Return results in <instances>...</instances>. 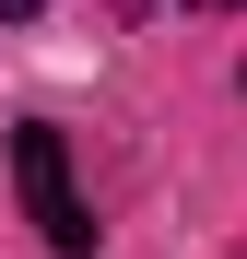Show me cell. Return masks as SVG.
<instances>
[{"label": "cell", "mask_w": 247, "mask_h": 259, "mask_svg": "<svg viewBox=\"0 0 247 259\" xmlns=\"http://www.w3.org/2000/svg\"><path fill=\"white\" fill-rule=\"evenodd\" d=\"M12 177H24V212H35V236H47L59 259H82V247L106 236V224H94V200L71 189V142H59L47 118H24V130H12Z\"/></svg>", "instance_id": "6da1fadb"}, {"label": "cell", "mask_w": 247, "mask_h": 259, "mask_svg": "<svg viewBox=\"0 0 247 259\" xmlns=\"http://www.w3.org/2000/svg\"><path fill=\"white\" fill-rule=\"evenodd\" d=\"M24 12H47V0H0V24H24Z\"/></svg>", "instance_id": "7a4b0ae2"}, {"label": "cell", "mask_w": 247, "mask_h": 259, "mask_svg": "<svg viewBox=\"0 0 247 259\" xmlns=\"http://www.w3.org/2000/svg\"><path fill=\"white\" fill-rule=\"evenodd\" d=\"M188 12H247V0H188Z\"/></svg>", "instance_id": "3957f363"}]
</instances>
